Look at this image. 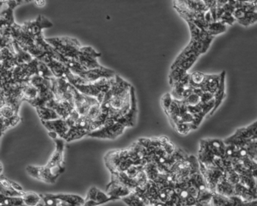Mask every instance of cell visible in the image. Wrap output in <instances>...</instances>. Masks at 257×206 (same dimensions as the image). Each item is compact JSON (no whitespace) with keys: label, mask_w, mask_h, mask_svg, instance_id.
<instances>
[{"label":"cell","mask_w":257,"mask_h":206,"mask_svg":"<svg viewBox=\"0 0 257 206\" xmlns=\"http://www.w3.org/2000/svg\"><path fill=\"white\" fill-rule=\"evenodd\" d=\"M101 109L107 122L133 127L138 117V103L135 88L116 75L115 81L101 102Z\"/></svg>","instance_id":"obj_1"},{"label":"cell","mask_w":257,"mask_h":206,"mask_svg":"<svg viewBox=\"0 0 257 206\" xmlns=\"http://www.w3.org/2000/svg\"><path fill=\"white\" fill-rule=\"evenodd\" d=\"M186 22L190 31V42L174 60L171 69L179 68L188 72L200 56L207 52L214 37L201 30L191 21H186Z\"/></svg>","instance_id":"obj_2"},{"label":"cell","mask_w":257,"mask_h":206,"mask_svg":"<svg viewBox=\"0 0 257 206\" xmlns=\"http://www.w3.org/2000/svg\"><path fill=\"white\" fill-rule=\"evenodd\" d=\"M104 162L110 173L124 172L134 165H145L144 147L138 141L128 148L108 152Z\"/></svg>","instance_id":"obj_3"},{"label":"cell","mask_w":257,"mask_h":206,"mask_svg":"<svg viewBox=\"0 0 257 206\" xmlns=\"http://www.w3.org/2000/svg\"><path fill=\"white\" fill-rule=\"evenodd\" d=\"M174 7L177 13L185 20L195 24L204 30L207 23L205 19L207 12L213 14L216 18V0H173Z\"/></svg>","instance_id":"obj_4"},{"label":"cell","mask_w":257,"mask_h":206,"mask_svg":"<svg viewBox=\"0 0 257 206\" xmlns=\"http://www.w3.org/2000/svg\"><path fill=\"white\" fill-rule=\"evenodd\" d=\"M57 51L64 57L77 60L80 52V43L77 39L70 37H55L46 39Z\"/></svg>","instance_id":"obj_5"},{"label":"cell","mask_w":257,"mask_h":206,"mask_svg":"<svg viewBox=\"0 0 257 206\" xmlns=\"http://www.w3.org/2000/svg\"><path fill=\"white\" fill-rule=\"evenodd\" d=\"M235 6L233 15L236 22L243 27H249L257 22V2L255 3H236L228 0Z\"/></svg>","instance_id":"obj_6"},{"label":"cell","mask_w":257,"mask_h":206,"mask_svg":"<svg viewBox=\"0 0 257 206\" xmlns=\"http://www.w3.org/2000/svg\"><path fill=\"white\" fill-rule=\"evenodd\" d=\"M114 81H115V78H110V79L103 78V79L99 80L95 82L76 84V85L73 86L81 93H84L87 96L97 98L99 102L101 103L105 95L109 91Z\"/></svg>","instance_id":"obj_7"},{"label":"cell","mask_w":257,"mask_h":206,"mask_svg":"<svg viewBox=\"0 0 257 206\" xmlns=\"http://www.w3.org/2000/svg\"><path fill=\"white\" fill-rule=\"evenodd\" d=\"M54 141L56 147L46 166L50 170L54 177L58 179L65 170L64 151H65L66 141L61 138H56Z\"/></svg>","instance_id":"obj_8"},{"label":"cell","mask_w":257,"mask_h":206,"mask_svg":"<svg viewBox=\"0 0 257 206\" xmlns=\"http://www.w3.org/2000/svg\"><path fill=\"white\" fill-rule=\"evenodd\" d=\"M257 139V120L245 127L239 128L233 135L224 140L226 144L243 147L247 143Z\"/></svg>","instance_id":"obj_9"},{"label":"cell","mask_w":257,"mask_h":206,"mask_svg":"<svg viewBox=\"0 0 257 206\" xmlns=\"http://www.w3.org/2000/svg\"><path fill=\"white\" fill-rule=\"evenodd\" d=\"M52 91L55 99L62 102H69L74 104L73 85L66 78H52Z\"/></svg>","instance_id":"obj_10"},{"label":"cell","mask_w":257,"mask_h":206,"mask_svg":"<svg viewBox=\"0 0 257 206\" xmlns=\"http://www.w3.org/2000/svg\"><path fill=\"white\" fill-rule=\"evenodd\" d=\"M127 129L125 126L116 122H107L98 129L92 131L88 135V137L101 139H115L124 133Z\"/></svg>","instance_id":"obj_11"},{"label":"cell","mask_w":257,"mask_h":206,"mask_svg":"<svg viewBox=\"0 0 257 206\" xmlns=\"http://www.w3.org/2000/svg\"><path fill=\"white\" fill-rule=\"evenodd\" d=\"M73 94H74L75 110L79 113L80 116L85 117L94 105L100 103L97 98L87 96V95L81 93L74 86H73Z\"/></svg>","instance_id":"obj_12"},{"label":"cell","mask_w":257,"mask_h":206,"mask_svg":"<svg viewBox=\"0 0 257 206\" xmlns=\"http://www.w3.org/2000/svg\"><path fill=\"white\" fill-rule=\"evenodd\" d=\"M101 57V54L97 52L94 48L89 46L81 48L77 61L85 68L86 70L102 66L97 61V58Z\"/></svg>","instance_id":"obj_13"},{"label":"cell","mask_w":257,"mask_h":206,"mask_svg":"<svg viewBox=\"0 0 257 206\" xmlns=\"http://www.w3.org/2000/svg\"><path fill=\"white\" fill-rule=\"evenodd\" d=\"M22 118L19 114V111L10 105H4L1 106V122H2V135L9 129L17 126Z\"/></svg>","instance_id":"obj_14"},{"label":"cell","mask_w":257,"mask_h":206,"mask_svg":"<svg viewBox=\"0 0 257 206\" xmlns=\"http://www.w3.org/2000/svg\"><path fill=\"white\" fill-rule=\"evenodd\" d=\"M199 166L200 171L205 180L207 187L212 192H215L217 183H219L221 177L223 176V171L217 167L205 166L201 162H199Z\"/></svg>","instance_id":"obj_15"},{"label":"cell","mask_w":257,"mask_h":206,"mask_svg":"<svg viewBox=\"0 0 257 206\" xmlns=\"http://www.w3.org/2000/svg\"><path fill=\"white\" fill-rule=\"evenodd\" d=\"M79 76L83 78L87 84V83L95 82V81L103 79V78L110 79V78H115L116 76V74L112 69L102 66L100 67L95 68V69L85 70Z\"/></svg>","instance_id":"obj_16"},{"label":"cell","mask_w":257,"mask_h":206,"mask_svg":"<svg viewBox=\"0 0 257 206\" xmlns=\"http://www.w3.org/2000/svg\"><path fill=\"white\" fill-rule=\"evenodd\" d=\"M112 201H115V198L96 186H91L87 192L83 206H100Z\"/></svg>","instance_id":"obj_17"},{"label":"cell","mask_w":257,"mask_h":206,"mask_svg":"<svg viewBox=\"0 0 257 206\" xmlns=\"http://www.w3.org/2000/svg\"><path fill=\"white\" fill-rule=\"evenodd\" d=\"M22 27L25 31L28 32L34 39H36L37 36L43 35V29L53 27V24L47 18L40 15L35 21L25 23Z\"/></svg>","instance_id":"obj_18"},{"label":"cell","mask_w":257,"mask_h":206,"mask_svg":"<svg viewBox=\"0 0 257 206\" xmlns=\"http://www.w3.org/2000/svg\"><path fill=\"white\" fill-rule=\"evenodd\" d=\"M27 172L31 177L46 183H55L58 179L54 177L50 170L46 166L29 165L26 168Z\"/></svg>","instance_id":"obj_19"},{"label":"cell","mask_w":257,"mask_h":206,"mask_svg":"<svg viewBox=\"0 0 257 206\" xmlns=\"http://www.w3.org/2000/svg\"><path fill=\"white\" fill-rule=\"evenodd\" d=\"M43 126L48 129V131H52L56 132L59 138L64 140L67 136L70 127L65 119L58 118L56 120L41 121Z\"/></svg>","instance_id":"obj_20"},{"label":"cell","mask_w":257,"mask_h":206,"mask_svg":"<svg viewBox=\"0 0 257 206\" xmlns=\"http://www.w3.org/2000/svg\"><path fill=\"white\" fill-rule=\"evenodd\" d=\"M106 192L109 196L115 198L116 201L128 196L133 192V191L127 186L118 183L116 180L111 179L110 182L106 186Z\"/></svg>","instance_id":"obj_21"},{"label":"cell","mask_w":257,"mask_h":206,"mask_svg":"<svg viewBox=\"0 0 257 206\" xmlns=\"http://www.w3.org/2000/svg\"><path fill=\"white\" fill-rule=\"evenodd\" d=\"M40 60L48 65L55 78H66V76L71 72L65 64L52 58L50 56H46Z\"/></svg>","instance_id":"obj_22"},{"label":"cell","mask_w":257,"mask_h":206,"mask_svg":"<svg viewBox=\"0 0 257 206\" xmlns=\"http://www.w3.org/2000/svg\"><path fill=\"white\" fill-rule=\"evenodd\" d=\"M46 106L55 110L59 114L61 118L65 119V120L68 118L69 116L72 114V112L75 109L74 104L69 102L58 101L55 99V98L49 101Z\"/></svg>","instance_id":"obj_23"},{"label":"cell","mask_w":257,"mask_h":206,"mask_svg":"<svg viewBox=\"0 0 257 206\" xmlns=\"http://www.w3.org/2000/svg\"><path fill=\"white\" fill-rule=\"evenodd\" d=\"M0 193L7 196H24L25 192H21L13 187L11 180L7 178L4 174H0Z\"/></svg>","instance_id":"obj_24"},{"label":"cell","mask_w":257,"mask_h":206,"mask_svg":"<svg viewBox=\"0 0 257 206\" xmlns=\"http://www.w3.org/2000/svg\"><path fill=\"white\" fill-rule=\"evenodd\" d=\"M215 192H217V193L225 195V196L236 195L234 185L230 183L224 174L219 180V183H217Z\"/></svg>","instance_id":"obj_25"},{"label":"cell","mask_w":257,"mask_h":206,"mask_svg":"<svg viewBox=\"0 0 257 206\" xmlns=\"http://www.w3.org/2000/svg\"><path fill=\"white\" fill-rule=\"evenodd\" d=\"M225 96V72L222 71V78H221L220 85H219V89H218L216 93L214 95L215 105L213 108V111L210 112L209 115H212L214 114L215 111L219 108V105L222 103L223 101L224 98Z\"/></svg>","instance_id":"obj_26"},{"label":"cell","mask_w":257,"mask_h":206,"mask_svg":"<svg viewBox=\"0 0 257 206\" xmlns=\"http://www.w3.org/2000/svg\"><path fill=\"white\" fill-rule=\"evenodd\" d=\"M37 114L40 117L41 121H47V120H56V119L61 118L59 114L48 106H40L36 108Z\"/></svg>","instance_id":"obj_27"},{"label":"cell","mask_w":257,"mask_h":206,"mask_svg":"<svg viewBox=\"0 0 257 206\" xmlns=\"http://www.w3.org/2000/svg\"><path fill=\"white\" fill-rule=\"evenodd\" d=\"M226 29L227 25L222 24L220 21H216L207 24L204 31L208 33L210 36L215 37V36H218V35L225 33L226 31Z\"/></svg>","instance_id":"obj_28"},{"label":"cell","mask_w":257,"mask_h":206,"mask_svg":"<svg viewBox=\"0 0 257 206\" xmlns=\"http://www.w3.org/2000/svg\"><path fill=\"white\" fill-rule=\"evenodd\" d=\"M45 206H72L71 204L59 199L55 194L40 193Z\"/></svg>","instance_id":"obj_29"},{"label":"cell","mask_w":257,"mask_h":206,"mask_svg":"<svg viewBox=\"0 0 257 206\" xmlns=\"http://www.w3.org/2000/svg\"><path fill=\"white\" fill-rule=\"evenodd\" d=\"M24 202L28 206H37L41 201V194L35 192H26L23 196Z\"/></svg>","instance_id":"obj_30"},{"label":"cell","mask_w":257,"mask_h":206,"mask_svg":"<svg viewBox=\"0 0 257 206\" xmlns=\"http://www.w3.org/2000/svg\"><path fill=\"white\" fill-rule=\"evenodd\" d=\"M207 75L202 72H195L190 74V84L194 88L201 89L205 81Z\"/></svg>","instance_id":"obj_31"},{"label":"cell","mask_w":257,"mask_h":206,"mask_svg":"<svg viewBox=\"0 0 257 206\" xmlns=\"http://www.w3.org/2000/svg\"><path fill=\"white\" fill-rule=\"evenodd\" d=\"M123 202L125 203L128 206H150L147 205L146 204L138 195H135V193L132 192L131 195H129L128 196L125 197V198H122ZM153 206H167L166 204H164V203H160V204H157V205H153Z\"/></svg>","instance_id":"obj_32"},{"label":"cell","mask_w":257,"mask_h":206,"mask_svg":"<svg viewBox=\"0 0 257 206\" xmlns=\"http://www.w3.org/2000/svg\"><path fill=\"white\" fill-rule=\"evenodd\" d=\"M174 129L181 135H187L192 130H195L192 123H180L174 126Z\"/></svg>","instance_id":"obj_33"},{"label":"cell","mask_w":257,"mask_h":206,"mask_svg":"<svg viewBox=\"0 0 257 206\" xmlns=\"http://www.w3.org/2000/svg\"><path fill=\"white\" fill-rule=\"evenodd\" d=\"M218 21H220L222 24L225 25L231 26L236 22L235 18L232 13H230L228 12H224L223 13L221 14L220 16L218 18Z\"/></svg>","instance_id":"obj_34"},{"label":"cell","mask_w":257,"mask_h":206,"mask_svg":"<svg viewBox=\"0 0 257 206\" xmlns=\"http://www.w3.org/2000/svg\"><path fill=\"white\" fill-rule=\"evenodd\" d=\"M34 3L39 8H43L46 6V0H34Z\"/></svg>","instance_id":"obj_35"},{"label":"cell","mask_w":257,"mask_h":206,"mask_svg":"<svg viewBox=\"0 0 257 206\" xmlns=\"http://www.w3.org/2000/svg\"><path fill=\"white\" fill-rule=\"evenodd\" d=\"M228 2V0H216V10L223 7Z\"/></svg>","instance_id":"obj_36"},{"label":"cell","mask_w":257,"mask_h":206,"mask_svg":"<svg viewBox=\"0 0 257 206\" xmlns=\"http://www.w3.org/2000/svg\"><path fill=\"white\" fill-rule=\"evenodd\" d=\"M37 206H45L44 201H43V199L41 200V201H40V202L39 203L38 205Z\"/></svg>","instance_id":"obj_37"},{"label":"cell","mask_w":257,"mask_h":206,"mask_svg":"<svg viewBox=\"0 0 257 206\" xmlns=\"http://www.w3.org/2000/svg\"><path fill=\"white\" fill-rule=\"evenodd\" d=\"M25 1V3H31V2H34V0H24Z\"/></svg>","instance_id":"obj_38"},{"label":"cell","mask_w":257,"mask_h":206,"mask_svg":"<svg viewBox=\"0 0 257 206\" xmlns=\"http://www.w3.org/2000/svg\"><path fill=\"white\" fill-rule=\"evenodd\" d=\"M0 206H2V205H0ZM13 206H28V205H26V204H22V205H13Z\"/></svg>","instance_id":"obj_39"},{"label":"cell","mask_w":257,"mask_h":206,"mask_svg":"<svg viewBox=\"0 0 257 206\" xmlns=\"http://www.w3.org/2000/svg\"><path fill=\"white\" fill-rule=\"evenodd\" d=\"M256 190H257V182H256Z\"/></svg>","instance_id":"obj_40"},{"label":"cell","mask_w":257,"mask_h":206,"mask_svg":"<svg viewBox=\"0 0 257 206\" xmlns=\"http://www.w3.org/2000/svg\"><path fill=\"white\" fill-rule=\"evenodd\" d=\"M255 160H256V161H257V158H256V159H255Z\"/></svg>","instance_id":"obj_41"}]
</instances>
